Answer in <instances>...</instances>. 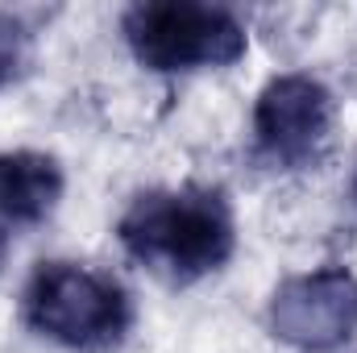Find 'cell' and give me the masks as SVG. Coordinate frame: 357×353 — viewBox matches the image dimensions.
<instances>
[{
    "mask_svg": "<svg viewBox=\"0 0 357 353\" xmlns=\"http://www.w3.org/2000/svg\"><path fill=\"white\" fill-rule=\"evenodd\" d=\"M116 237L133 262H142L162 283L191 287L233 258L237 220L220 187H154L121 212Z\"/></svg>",
    "mask_w": 357,
    "mask_h": 353,
    "instance_id": "obj_1",
    "label": "cell"
},
{
    "mask_svg": "<svg viewBox=\"0 0 357 353\" xmlns=\"http://www.w3.org/2000/svg\"><path fill=\"white\" fill-rule=\"evenodd\" d=\"M4 258H8V233L0 229V270H4Z\"/></svg>",
    "mask_w": 357,
    "mask_h": 353,
    "instance_id": "obj_8",
    "label": "cell"
},
{
    "mask_svg": "<svg viewBox=\"0 0 357 353\" xmlns=\"http://www.w3.org/2000/svg\"><path fill=\"white\" fill-rule=\"evenodd\" d=\"M67 175L54 154L42 150H0V220L42 225L59 200Z\"/></svg>",
    "mask_w": 357,
    "mask_h": 353,
    "instance_id": "obj_6",
    "label": "cell"
},
{
    "mask_svg": "<svg viewBox=\"0 0 357 353\" xmlns=\"http://www.w3.org/2000/svg\"><path fill=\"white\" fill-rule=\"evenodd\" d=\"M129 54L154 75H195L233 67L250 50V33L225 4L146 0L121 17Z\"/></svg>",
    "mask_w": 357,
    "mask_h": 353,
    "instance_id": "obj_3",
    "label": "cell"
},
{
    "mask_svg": "<svg viewBox=\"0 0 357 353\" xmlns=\"http://www.w3.org/2000/svg\"><path fill=\"white\" fill-rule=\"evenodd\" d=\"M354 195H357V179H354Z\"/></svg>",
    "mask_w": 357,
    "mask_h": 353,
    "instance_id": "obj_9",
    "label": "cell"
},
{
    "mask_svg": "<svg viewBox=\"0 0 357 353\" xmlns=\"http://www.w3.org/2000/svg\"><path fill=\"white\" fill-rule=\"evenodd\" d=\"M337 100L316 75L287 71L274 75L254 100V146L270 167L303 171L333 137Z\"/></svg>",
    "mask_w": 357,
    "mask_h": 353,
    "instance_id": "obj_4",
    "label": "cell"
},
{
    "mask_svg": "<svg viewBox=\"0 0 357 353\" xmlns=\"http://www.w3.org/2000/svg\"><path fill=\"white\" fill-rule=\"evenodd\" d=\"M266 324L282 345L303 353L341 350L357 333V274L345 266H320L282 278L266 303Z\"/></svg>",
    "mask_w": 357,
    "mask_h": 353,
    "instance_id": "obj_5",
    "label": "cell"
},
{
    "mask_svg": "<svg viewBox=\"0 0 357 353\" xmlns=\"http://www.w3.org/2000/svg\"><path fill=\"white\" fill-rule=\"evenodd\" d=\"M25 50H29V29H25L17 17L0 13V88L21 71Z\"/></svg>",
    "mask_w": 357,
    "mask_h": 353,
    "instance_id": "obj_7",
    "label": "cell"
},
{
    "mask_svg": "<svg viewBox=\"0 0 357 353\" xmlns=\"http://www.w3.org/2000/svg\"><path fill=\"white\" fill-rule=\"evenodd\" d=\"M25 324L75 353H112L133 329V299L121 278L84 262H38L21 295Z\"/></svg>",
    "mask_w": 357,
    "mask_h": 353,
    "instance_id": "obj_2",
    "label": "cell"
}]
</instances>
